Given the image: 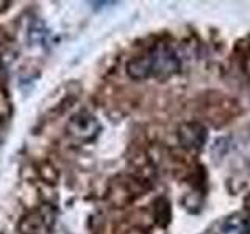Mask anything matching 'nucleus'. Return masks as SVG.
<instances>
[{
  "mask_svg": "<svg viewBox=\"0 0 250 234\" xmlns=\"http://www.w3.org/2000/svg\"><path fill=\"white\" fill-rule=\"evenodd\" d=\"M152 64V77L166 80V78L175 75L180 70V58L177 57L175 50L169 44L160 42L148 52Z\"/></svg>",
  "mask_w": 250,
  "mask_h": 234,
  "instance_id": "f257e3e1",
  "label": "nucleus"
},
{
  "mask_svg": "<svg viewBox=\"0 0 250 234\" xmlns=\"http://www.w3.org/2000/svg\"><path fill=\"white\" fill-rule=\"evenodd\" d=\"M100 128L97 117L88 111L75 113L67 122V133L80 142H92L100 133Z\"/></svg>",
  "mask_w": 250,
  "mask_h": 234,
  "instance_id": "f03ea898",
  "label": "nucleus"
},
{
  "mask_svg": "<svg viewBox=\"0 0 250 234\" xmlns=\"http://www.w3.org/2000/svg\"><path fill=\"white\" fill-rule=\"evenodd\" d=\"M57 217V211L49 205H42L38 209L31 211L27 215L22 217L19 222V233L21 234H42L52 230Z\"/></svg>",
  "mask_w": 250,
  "mask_h": 234,
  "instance_id": "7ed1b4c3",
  "label": "nucleus"
},
{
  "mask_svg": "<svg viewBox=\"0 0 250 234\" xmlns=\"http://www.w3.org/2000/svg\"><path fill=\"white\" fill-rule=\"evenodd\" d=\"M143 192V179L135 176H121L111 184L109 195L116 206H125L135 201Z\"/></svg>",
  "mask_w": 250,
  "mask_h": 234,
  "instance_id": "20e7f679",
  "label": "nucleus"
},
{
  "mask_svg": "<svg viewBox=\"0 0 250 234\" xmlns=\"http://www.w3.org/2000/svg\"><path fill=\"white\" fill-rule=\"evenodd\" d=\"M178 144L188 152H199L207 144L208 131L200 122H185L177 130Z\"/></svg>",
  "mask_w": 250,
  "mask_h": 234,
  "instance_id": "39448f33",
  "label": "nucleus"
},
{
  "mask_svg": "<svg viewBox=\"0 0 250 234\" xmlns=\"http://www.w3.org/2000/svg\"><path fill=\"white\" fill-rule=\"evenodd\" d=\"M127 75L135 81H143L152 77V64H150V58H148V53L141 55V57H136L128 61Z\"/></svg>",
  "mask_w": 250,
  "mask_h": 234,
  "instance_id": "423d86ee",
  "label": "nucleus"
},
{
  "mask_svg": "<svg viewBox=\"0 0 250 234\" xmlns=\"http://www.w3.org/2000/svg\"><path fill=\"white\" fill-rule=\"evenodd\" d=\"M153 218L161 228H166L172 222V206L166 197H158L153 201Z\"/></svg>",
  "mask_w": 250,
  "mask_h": 234,
  "instance_id": "0eeeda50",
  "label": "nucleus"
},
{
  "mask_svg": "<svg viewBox=\"0 0 250 234\" xmlns=\"http://www.w3.org/2000/svg\"><path fill=\"white\" fill-rule=\"evenodd\" d=\"M217 234H247V218L239 214H231L221 223Z\"/></svg>",
  "mask_w": 250,
  "mask_h": 234,
  "instance_id": "6e6552de",
  "label": "nucleus"
},
{
  "mask_svg": "<svg viewBox=\"0 0 250 234\" xmlns=\"http://www.w3.org/2000/svg\"><path fill=\"white\" fill-rule=\"evenodd\" d=\"M47 39H49V30H47L45 23L42 20H33L30 23L28 28V41L31 45H45Z\"/></svg>",
  "mask_w": 250,
  "mask_h": 234,
  "instance_id": "1a4fd4ad",
  "label": "nucleus"
},
{
  "mask_svg": "<svg viewBox=\"0 0 250 234\" xmlns=\"http://www.w3.org/2000/svg\"><path fill=\"white\" fill-rule=\"evenodd\" d=\"M41 175L47 183H57V179H58V172L55 167H52L50 164H44L41 169Z\"/></svg>",
  "mask_w": 250,
  "mask_h": 234,
  "instance_id": "9d476101",
  "label": "nucleus"
},
{
  "mask_svg": "<svg viewBox=\"0 0 250 234\" xmlns=\"http://www.w3.org/2000/svg\"><path fill=\"white\" fill-rule=\"evenodd\" d=\"M244 208H246V211L250 214V192L247 194V197L244 198Z\"/></svg>",
  "mask_w": 250,
  "mask_h": 234,
  "instance_id": "9b49d317",
  "label": "nucleus"
},
{
  "mask_svg": "<svg viewBox=\"0 0 250 234\" xmlns=\"http://www.w3.org/2000/svg\"><path fill=\"white\" fill-rule=\"evenodd\" d=\"M130 234H147V233L141 231V230H131V233H130Z\"/></svg>",
  "mask_w": 250,
  "mask_h": 234,
  "instance_id": "f8f14e48",
  "label": "nucleus"
},
{
  "mask_svg": "<svg viewBox=\"0 0 250 234\" xmlns=\"http://www.w3.org/2000/svg\"><path fill=\"white\" fill-rule=\"evenodd\" d=\"M247 234H250V217L247 218Z\"/></svg>",
  "mask_w": 250,
  "mask_h": 234,
  "instance_id": "ddd939ff",
  "label": "nucleus"
}]
</instances>
